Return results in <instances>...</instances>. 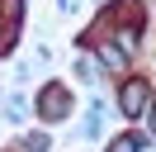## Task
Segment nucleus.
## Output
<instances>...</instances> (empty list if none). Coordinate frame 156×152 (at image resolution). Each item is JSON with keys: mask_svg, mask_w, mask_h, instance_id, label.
<instances>
[{"mask_svg": "<svg viewBox=\"0 0 156 152\" xmlns=\"http://www.w3.org/2000/svg\"><path fill=\"white\" fill-rule=\"evenodd\" d=\"M147 104H151V100H147V86H142V81H128V86H123V109L137 119Z\"/></svg>", "mask_w": 156, "mask_h": 152, "instance_id": "obj_1", "label": "nucleus"}, {"mask_svg": "<svg viewBox=\"0 0 156 152\" xmlns=\"http://www.w3.org/2000/svg\"><path fill=\"white\" fill-rule=\"evenodd\" d=\"M109 152H137V138H118V142H114Z\"/></svg>", "mask_w": 156, "mask_h": 152, "instance_id": "obj_2", "label": "nucleus"}, {"mask_svg": "<svg viewBox=\"0 0 156 152\" xmlns=\"http://www.w3.org/2000/svg\"><path fill=\"white\" fill-rule=\"evenodd\" d=\"M151 128H156V104H151Z\"/></svg>", "mask_w": 156, "mask_h": 152, "instance_id": "obj_3", "label": "nucleus"}]
</instances>
